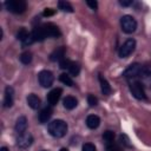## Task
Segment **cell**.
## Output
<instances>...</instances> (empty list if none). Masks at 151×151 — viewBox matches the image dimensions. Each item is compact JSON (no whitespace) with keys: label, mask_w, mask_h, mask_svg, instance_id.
<instances>
[{"label":"cell","mask_w":151,"mask_h":151,"mask_svg":"<svg viewBox=\"0 0 151 151\" xmlns=\"http://www.w3.org/2000/svg\"><path fill=\"white\" fill-rule=\"evenodd\" d=\"M67 130H68V126H67L66 122H64L61 119L52 120L48 124V132L52 137H55V138L64 137L67 133Z\"/></svg>","instance_id":"1"},{"label":"cell","mask_w":151,"mask_h":151,"mask_svg":"<svg viewBox=\"0 0 151 151\" xmlns=\"http://www.w3.org/2000/svg\"><path fill=\"white\" fill-rule=\"evenodd\" d=\"M5 6L7 11L14 13V14H21L26 11L27 4L25 0H7L5 1Z\"/></svg>","instance_id":"2"},{"label":"cell","mask_w":151,"mask_h":151,"mask_svg":"<svg viewBox=\"0 0 151 151\" xmlns=\"http://www.w3.org/2000/svg\"><path fill=\"white\" fill-rule=\"evenodd\" d=\"M120 27H122V29H123L124 33L131 34L137 28V21L131 15H123L120 18Z\"/></svg>","instance_id":"3"},{"label":"cell","mask_w":151,"mask_h":151,"mask_svg":"<svg viewBox=\"0 0 151 151\" xmlns=\"http://www.w3.org/2000/svg\"><path fill=\"white\" fill-rule=\"evenodd\" d=\"M38 80H39V84L47 88V87H51L53 81H54V77H53V73L51 71H47V70H42L39 72L38 74Z\"/></svg>","instance_id":"4"},{"label":"cell","mask_w":151,"mask_h":151,"mask_svg":"<svg viewBox=\"0 0 151 151\" xmlns=\"http://www.w3.org/2000/svg\"><path fill=\"white\" fill-rule=\"evenodd\" d=\"M134 48H136V40L132 38L127 39L119 48V57L120 58H127L131 53H133Z\"/></svg>","instance_id":"5"},{"label":"cell","mask_w":151,"mask_h":151,"mask_svg":"<svg viewBox=\"0 0 151 151\" xmlns=\"http://www.w3.org/2000/svg\"><path fill=\"white\" fill-rule=\"evenodd\" d=\"M130 91L132 93V96L136 98V99H145L146 98V94H145V90H144V86L142 83L139 81H133L131 83L130 85Z\"/></svg>","instance_id":"6"},{"label":"cell","mask_w":151,"mask_h":151,"mask_svg":"<svg viewBox=\"0 0 151 151\" xmlns=\"http://www.w3.org/2000/svg\"><path fill=\"white\" fill-rule=\"evenodd\" d=\"M33 143V137L29 132H24L21 134H18V138H17V145L20 147V149H27L28 146H31Z\"/></svg>","instance_id":"7"},{"label":"cell","mask_w":151,"mask_h":151,"mask_svg":"<svg viewBox=\"0 0 151 151\" xmlns=\"http://www.w3.org/2000/svg\"><path fill=\"white\" fill-rule=\"evenodd\" d=\"M140 73H142V65L140 64H131L123 73V76L126 78V79H132V78H136V77H140Z\"/></svg>","instance_id":"8"},{"label":"cell","mask_w":151,"mask_h":151,"mask_svg":"<svg viewBox=\"0 0 151 151\" xmlns=\"http://www.w3.org/2000/svg\"><path fill=\"white\" fill-rule=\"evenodd\" d=\"M42 28L45 31V34L47 38H58L61 35L60 33V29L57 25L52 24V22H47V24H44L42 25Z\"/></svg>","instance_id":"9"},{"label":"cell","mask_w":151,"mask_h":151,"mask_svg":"<svg viewBox=\"0 0 151 151\" xmlns=\"http://www.w3.org/2000/svg\"><path fill=\"white\" fill-rule=\"evenodd\" d=\"M17 38H18V40H20L21 42H22V45H31L34 40H33V38H32V33H29L25 27H21V28H19V31H18V33H17Z\"/></svg>","instance_id":"10"},{"label":"cell","mask_w":151,"mask_h":151,"mask_svg":"<svg viewBox=\"0 0 151 151\" xmlns=\"http://www.w3.org/2000/svg\"><path fill=\"white\" fill-rule=\"evenodd\" d=\"M61 93H63V90H61L60 87L53 88L52 91L48 92V94H47V101H48L50 106L57 105V103L59 101V99H60V97H61Z\"/></svg>","instance_id":"11"},{"label":"cell","mask_w":151,"mask_h":151,"mask_svg":"<svg viewBox=\"0 0 151 151\" xmlns=\"http://www.w3.org/2000/svg\"><path fill=\"white\" fill-rule=\"evenodd\" d=\"M52 112H53V111H52V107H51V106H46V107L41 109V111H40L39 114H38L39 123H40V124L47 123V122L50 120L51 116H52Z\"/></svg>","instance_id":"12"},{"label":"cell","mask_w":151,"mask_h":151,"mask_svg":"<svg viewBox=\"0 0 151 151\" xmlns=\"http://www.w3.org/2000/svg\"><path fill=\"white\" fill-rule=\"evenodd\" d=\"M65 52H66V48L64 46H60V47H57L51 54H50V59L51 61H60L65 58Z\"/></svg>","instance_id":"13"},{"label":"cell","mask_w":151,"mask_h":151,"mask_svg":"<svg viewBox=\"0 0 151 151\" xmlns=\"http://www.w3.org/2000/svg\"><path fill=\"white\" fill-rule=\"evenodd\" d=\"M32 38L34 41H44L47 37L45 34V31L42 28V26H35L32 31Z\"/></svg>","instance_id":"14"},{"label":"cell","mask_w":151,"mask_h":151,"mask_svg":"<svg viewBox=\"0 0 151 151\" xmlns=\"http://www.w3.org/2000/svg\"><path fill=\"white\" fill-rule=\"evenodd\" d=\"M13 94L14 91L11 86H7L5 88V98H4V106L5 107H11L13 105Z\"/></svg>","instance_id":"15"},{"label":"cell","mask_w":151,"mask_h":151,"mask_svg":"<svg viewBox=\"0 0 151 151\" xmlns=\"http://www.w3.org/2000/svg\"><path fill=\"white\" fill-rule=\"evenodd\" d=\"M26 129H27V119H26V117L21 116L15 122V131L18 132V134H21V133L26 132Z\"/></svg>","instance_id":"16"},{"label":"cell","mask_w":151,"mask_h":151,"mask_svg":"<svg viewBox=\"0 0 151 151\" xmlns=\"http://www.w3.org/2000/svg\"><path fill=\"white\" fill-rule=\"evenodd\" d=\"M26 100H27L28 106H29L31 109H33V110H37V109L40 106V104H41L40 98H39L37 94H34V93L28 94V96H27V98H26Z\"/></svg>","instance_id":"17"},{"label":"cell","mask_w":151,"mask_h":151,"mask_svg":"<svg viewBox=\"0 0 151 151\" xmlns=\"http://www.w3.org/2000/svg\"><path fill=\"white\" fill-rule=\"evenodd\" d=\"M99 125H100V118H99L98 116H96V114H90V116L86 118V126H87L88 129L94 130V129H97Z\"/></svg>","instance_id":"18"},{"label":"cell","mask_w":151,"mask_h":151,"mask_svg":"<svg viewBox=\"0 0 151 151\" xmlns=\"http://www.w3.org/2000/svg\"><path fill=\"white\" fill-rule=\"evenodd\" d=\"M63 104H64V107H65V109H67V110H73V109L78 105V100H77L73 96H67L66 98H64Z\"/></svg>","instance_id":"19"},{"label":"cell","mask_w":151,"mask_h":151,"mask_svg":"<svg viewBox=\"0 0 151 151\" xmlns=\"http://www.w3.org/2000/svg\"><path fill=\"white\" fill-rule=\"evenodd\" d=\"M99 83H100V88H101V92L104 93V94H110L111 93V91H112V88H111V86H110V84H109V81L101 76V74H99Z\"/></svg>","instance_id":"20"},{"label":"cell","mask_w":151,"mask_h":151,"mask_svg":"<svg viewBox=\"0 0 151 151\" xmlns=\"http://www.w3.org/2000/svg\"><path fill=\"white\" fill-rule=\"evenodd\" d=\"M58 7H59V9L60 11H63V12H68V13H72L73 12V7H72V5L70 4V2H67V1H59L58 2Z\"/></svg>","instance_id":"21"},{"label":"cell","mask_w":151,"mask_h":151,"mask_svg":"<svg viewBox=\"0 0 151 151\" xmlns=\"http://www.w3.org/2000/svg\"><path fill=\"white\" fill-rule=\"evenodd\" d=\"M19 59H20V61H21L24 65H28V64L32 61V53H31V52H28V51L22 52V53L20 54Z\"/></svg>","instance_id":"22"},{"label":"cell","mask_w":151,"mask_h":151,"mask_svg":"<svg viewBox=\"0 0 151 151\" xmlns=\"http://www.w3.org/2000/svg\"><path fill=\"white\" fill-rule=\"evenodd\" d=\"M59 80H60L63 84L67 85V86H73V80H72L71 76L67 74V73H61V74L59 76Z\"/></svg>","instance_id":"23"},{"label":"cell","mask_w":151,"mask_h":151,"mask_svg":"<svg viewBox=\"0 0 151 151\" xmlns=\"http://www.w3.org/2000/svg\"><path fill=\"white\" fill-rule=\"evenodd\" d=\"M67 71H68V73H70V74H72V76H78V74H79V72H80V66H79L77 63L72 61Z\"/></svg>","instance_id":"24"},{"label":"cell","mask_w":151,"mask_h":151,"mask_svg":"<svg viewBox=\"0 0 151 151\" xmlns=\"http://www.w3.org/2000/svg\"><path fill=\"white\" fill-rule=\"evenodd\" d=\"M103 139L107 143V144H112L113 139H114V132L111 131V130H107L103 133Z\"/></svg>","instance_id":"25"},{"label":"cell","mask_w":151,"mask_h":151,"mask_svg":"<svg viewBox=\"0 0 151 151\" xmlns=\"http://www.w3.org/2000/svg\"><path fill=\"white\" fill-rule=\"evenodd\" d=\"M140 77H151V65H144V66H142Z\"/></svg>","instance_id":"26"},{"label":"cell","mask_w":151,"mask_h":151,"mask_svg":"<svg viewBox=\"0 0 151 151\" xmlns=\"http://www.w3.org/2000/svg\"><path fill=\"white\" fill-rule=\"evenodd\" d=\"M71 63H72V61H71L70 59L64 58L63 60H60V61H59V66H60V68H63V70H68V67H70Z\"/></svg>","instance_id":"27"},{"label":"cell","mask_w":151,"mask_h":151,"mask_svg":"<svg viewBox=\"0 0 151 151\" xmlns=\"http://www.w3.org/2000/svg\"><path fill=\"white\" fill-rule=\"evenodd\" d=\"M87 104H88L91 107L97 106V104H98V99H97L93 94H88V96H87Z\"/></svg>","instance_id":"28"},{"label":"cell","mask_w":151,"mask_h":151,"mask_svg":"<svg viewBox=\"0 0 151 151\" xmlns=\"http://www.w3.org/2000/svg\"><path fill=\"white\" fill-rule=\"evenodd\" d=\"M81 151H97V150H96V146L92 143H85L81 147Z\"/></svg>","instance_id":"29"},{"label":"cell","mask_w":151,"mask_h":151,"mask_svg":"<svg viewBox=\"0 0 151 151\" xmlns=\"http://www.w3.org/2000/svg\"><path fill=\"white\" fill-rule=\"evenodd\" d=\"M120 140H122V143L124 144V145H126V146H131V144L129 143L130 140H129V138H127V136L126 134H120Z\"/></svg>","instance_id":"30"},{"label":"cell","mask_w":151,"mask_h":151,"mask_svg":"<svg viewBox=\"0 0 151 151\" xmlns=\"http://www.w3.org/2000/svg\"><path fill=\"white\" fill-rule=\"evenodd\" d=\"M86 5L88 7H91L92 9H97V7H98V2L97 1H93V0H87L86 1Z\"/></svg>","instance_id":"31"},{"label":"cell","mask_w":151,"mask_h":151,"mask_svg":"<svg viewBox=\"0 0 151 151\" xmlns=\"http://www.w3.org/2000/svg\"><path fill=\"white\" fill-rule=\"evenodd\" d=\"M44 17H51V15H53L54 14V9H52V8H45V11H44Z\"/></svg>","instance_id":"32"},{"label":"cell","mask_w":151,"mask_h":151,"mask_svg":"<svg viewBox=\"0 0 151 151\" xmlns=\"http://www.w3.org/2000/svg\"><path fill=\"white\" fill-rule=\"evenodd\" d=\"M132 0H120L119 1V4L122 5V6H130V5H132Z\"/></svg>","instance_id":"33"},{"label":"cell","mask_w":151,"mask_h":151,"mask_svg":"<svg viewBox=\"0 0 151 151\" xmlns=\"http://www.w3.org/2000/svg\"><path fill=\"white\" fill-rule=\"evenodd\" d=\"M0 151H8V149H7V147H5V146H2V147L0 149Z\"/></svg>","instance_id":"34"},{"label":"cell","mask_w":151,"mask_h":151,"mask_svg":"<svg viewBox=\"0 0 151 151\" xmlns=\"http://www.w3.org/2000/svg\"><path fill=\"white\" fill-rule=\"evenodd\" d=\"M60 151H68L67 149H65V147H63V149H60Z\"/></svg>","instance_id":"35"},{"label":"cell","mask_w":151,"mask_h":151,"mask_svg":"<svg viewBox=\"0 0 151 151\" xmlns=\"http://www.w3.org/2000/svg\"><path fill=\"white\" fill-rule=\"evenodd\" d=\"M42 151H46V150H42Z\"/></svg>","instance_id":"36"}]
</instances>
